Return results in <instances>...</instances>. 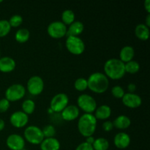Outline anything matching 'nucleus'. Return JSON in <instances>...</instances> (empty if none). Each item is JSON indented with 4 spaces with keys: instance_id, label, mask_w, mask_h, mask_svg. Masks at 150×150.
<instances>
[{
    "instance_id": "obj_9",
    "label": "nucleus",
    "mask_w": 150,
    "mask_h": 150,
    "mask_svg": "<svg viewBox=\"0 0 150 150\" xmlns=\"http://www.w3.org/2000/svg\"><path fill=\"white\" fill-rule=\"evenodd\" d=\"M69 98L65 93L54 95L50 102V108L54 113H61L68 105Z\"/></svg>"
},
{
    "instance_id": "obj_27",
    "label": "nucleus",
    "mask_w": 150,
    "mask_h": 150,
    "mask_svg": "<svg viewBox=\"0 0 150 150\" xmlns=\"http://www.w3.org/2000/svg\"><path fill=\"white\" fill-rule=\"evenodd\" d=\"M125 73L135 74L140 70V64L136 60H131L125 64Z\"/></svg>"
},
{
    "instance_id": "obj_38",
    "label": "nucleus",
    "mask_w": 150,
    "mask_h": 150,
    "mask_svg": "<svg viewBox=\"0 0 150 150\" xmlns=\"http://www.w3.org/2000/svg\"><path fill=\"white\" fill-rule=\"evenodd\" d=\"M95 138L93 137V136H89V137H86V142L87 144H89L90 145H92L93 144L94 142H95Z\"/></svg>"
},
{
    "instance_id": "obj_3",
    "label": "nucleus",
    "mask_w": 150,
    "mask_h": 150,
    "mask_svg": "<svg viewBox=\"0 0 150 150\" xmlns=\"http://www.w3.org/2000/svg\"><path fill=\"white\" fill-rule=\"evenodd\" d=\"M98 120L93 114H83L79 118L78 130L83 137L92 136L96 131Z\"/></svg>"
},
{
    "instance_id": "obj_15",
    "label": "nucleus",
    "mask_w": 150,
    "mask_h": 150,
    "mask_svg": "<svg viewBox=\"0 0 150 150\" xmlns=\"http://www.w3.org/2000/svg\"><path fill=\"white\" fill-rule=\"evenodd\" d=\"M130 136L125 132H120L114 138V144L118 149H126L130 144Z\"/></svg>"
},
{
    "instance_id": "obj_30",
    "label": "nucleus",
    "mask_w": 150,
    "mask_h": 150,
    "mask_svg": "<svg viewBox=\"0 0 150 150\" xmlns=\"http://www.w3.org/2000/svg\"><path fill=\"white\" fill-rule=\"evenodd\" d=\"M42 132L44 138H53L55 136L57 130H56L55 127L54 125H47L42 129Z\"/></svg>"
},
{
    "instance_id": "obj_18",
    "label": "nucleus",
    "mask_w": 150,
    "mask_h": 150,
    "mask_svg": "<svg viewBox=\"0 0 150 150\" xmlns=\"http://www.w3.org/2000/svg\"><path fill=\"white\" fill-rule=\"evenodd\" d=\"M40 146L41 150H59L61 147L59 141L55 137L45 138Z\"/></svg>"
},
{
    "instance_id": "obj_20",
    "label": "nucleus",
    "mask_w": 150,
    "mask_h": 150,
    "mask_svg": "<svg viewBox=\"0 0 150 150\" xmlns=\"http://www.w3.org/2000/svg\"><path fill=\"white\" fill-rule=\"evenodd\" d=\"M84 29V25L81 21H75L74 22L69 25L67 28V35L66 36H78L80 35Z\"/></svg>"
},
{
    "instance_id": "obj_7",
    "label": "nucleus",
    "mask_w": 150,
    "mask_h": 150,
    "mask_svg": "<svg viewBox=\"0 0 150 150\" xmlns=\"http://www.w3.org/2000/svg\"><path fill=\"white\" fill-rule=\"evenodd\" d=\"M26 89L21 83H14L7 88L5 98L9 102H16L21 100L25 96Z\"/></svg>"
},
{
    "instance_id": "obj_26",
    "label": "nucleus",
    "mask_w": 150,
    "mask_h": 150,
    "mask_svg": "<svg viewBox=\"0 0 150 150\" xmlns=\"http://www.w3.org/2000/svg\"><path fill=\"white\" fill-rule=\"evenodd\" d=\"M35 103L32 100L27 99L23 101L21 104L22 111L27 115L33 114L35 110Z\"/></svg>"
},
{
    "instance_id": "obj_25",
    "label": "nucleus",
    "mask_w": 150,
    "mask_h": 150,
    "mask_svg": "<svg viewBox=\"0 0 150 150\" xmlns=\"http://www.w3.org/2000/svg\"><path fill=\"white\" fill-rule=\"evenodd\" d=\"M62 21L63 23L66 25V26H69L73 22L75 21V18H76V16H75L74 12L72 10H64L62 13Z\"/></svg>"
},
{
    "instance_id": "obj_14",
    "label": "nucleus",
    "mask_w": 150,
    "mask_h": 150,
    "mask_svg": "<svg viewBox=\"0 0 150 150\" xmlns=\"http://www.w3.org/2000/svg\"><path fill=\"white\" fill-rule=\"evenodd\" d=\"M80 115V109L77 105H68L61 112V116L62 120L64 121L71 122L76 120Z\"/></svg>"
},
{
    "instance_id": "obj_43",
    "label": "nucleus",
    "mask_w": 150,
    "mask_h": 150,
    "mask_svg": "<svg viewBox=\"0 0 150 150\" xmlns=\"http://www.w3.org/2000/svg\"><path fill=\"white\" fill-rule=\"evenodd\" d=\"M0 57H1V52H0Z\"/></svg>"
},
{
    "instance_id": "obj_40",
    "label": "nucleus",
    "mask_w": 150,
    "mask_h": 150,
    "mask_svg": "<svg viewBox=\"0 0 150 150\" xmlns=\"http://www.w3.org/2000/svg\"><path fill=\"white\" fill-rule=\"evenodd\" d=\"M144 24L149 28V26H150V14H148L147 16H146V22H145Z\"/></svg>"
},
{
    "instance_id": "obj_17",
    "label": "nucleus",
    "mask_w": 150,
    "mask_h": 150,
    "mask_svg": "<svg viewBox=\"0 0 150 150\" xmlns=\"http://www.w3.org/2000/svg\"><path fill=\"white\" fill-rule=\"evenodd\" d=\"M111 113H112V111H111V107L109 105L103 104V105L97 107L94 112V116L97 120H107L111 117Z\"/></svg>"
},
{
    "instance_id": "obj_37",
    "label": "nucleus",
    "mask_w": 150,
    "mask_h": 150,
    "mask_svg": "<svg viewBox=\"0 0 150 150\" xmlns=\"http://www.w3.org/2000/svg\"><path fill=\"white\" fill-rule=\"evenodd\" d=\"M144 8L148 13V14H150V1L149 0H146L144 3Z\"/></svg>"
},
{
    "instance_id": "obj_29",
    "label": "nucleus",
    "mask_w": 150,
    "mask_h": 150,
    "mask_svg": "<svg viewBox=\"0 0 150 150\" xmlns=\"http://www.w3.org/2000/svg\"><path fill=\"white\" fill-rule=\"evenodd\" d=\"M74 87L79 92H83L88 89L87 79L85 78H78L74 82Z\"/></svg>"
},
{
    "instance_id": "obj_8",
    "label": "nucleus",
    "mask_w": 150,
    "mask_h": 150,
    "mask_svg": "<svg viewBox=\"0 0 150 150\" xmlns=\"http://www.w3.org/2000/svg\"><path fill=\"white\" fill-rule=\"evenodd\" d=\"M67 26L61 21H55L48 24L47 32L51 38L54 39H60L67 35Z\"/></svg>"
},
{
    "instance_id": "obj_39",
    "label": "nucleus",
    "mask_w": 150,
    "mask_h": 150,
    "mask_svg": "<svg viewBox=\"0 0 150 150\" xmlns=\"http://www.w3.org/2000/svg\"><path fill=\"white\" fill-rule=\"evenodd\" d=\"M4 127H5V122L2 119L0 118V132L4 130Z\"/></svg>"
},
{
    "instance_id": "obj_1",
    "label": "nucleus",
    "mask_w": 150,
    "mask_h": 150,
    "mask_svg": "<svg viewBox=\"0 0 150 150\" xmlns=\"http://www.w3.org/2000/svg\"><path fill=\"white\" fill-rule=\"evenodd\" d=\"M104 74L108 79L119 80L125 75V63L119 58H111L107 60L103 66Z\"/></svg>"
},
{
    "instance_id": "obj_32",
    "label": "nucleus",
    "mask_w": 150,
    "mask_h": 150,
    "mask_svg": "<svg viewBox=\"0 0 150 150\" xmlns=\"http://www.w3.org/2000/svg\"><path fill=\"white\" fill-rule=\"evenodd\" d=\"M111 95L114 97L115 98L117 99H122L125 94V89L122 86H120V85H116V86H113L111 88Z\"/></svg>"
},
{
    "instance_id": "obj_41",
    "label": "nucleus",
    "mask_w": 150,
    "mask_h": 150,
    "mask_svg": "<svg viewBox=\"0 0 150 150\" xmlns=\"http://www.w3.org/2000/svg\"><path fill=\"white\" fill-rule=\"evenodd\" d=\"M48 113H49V114H53V113H54V112H53L52 110H51V108H49V109H48Z\"/></svg>"
},
{
    "instance_id": "obj_10",
    "label": "nucleus",
    "mask_w": 150,
    "mask_h": 150,
    "mask_svg": "<svg viewBox=\"0 0 150 150\" xmlns=\"http://www.w3.org/2000/svg\"><path fill=\"white\" fill-rule=\"evenodd\" d=\"M45 86L43 79L39 76H31L26 83V89L29 94L34 96L40 95Z\"/></svg>"
},
{
    "instance_id": "obj_35",
    "label": "nucleus",
    "mask_w": 150,
    "mask_h": 150,
    "mask_svg": "<svg viewBox=\"0 0 150 150\" xmlns=\"http://www.w3.org/2000/svg\"><path fill=\"white\" fill-rule=\"evenodd\" d=\"M76 150H94V149L92 147V145L89 144L84 142L78 145L77 147L76 148Z\"/></svg>"
},
{
    "instance_id": "obj_19",
    "label": "nucleus",
    "mask_w": 150,
    "mask_h": 150,
    "mask_svg": "<svg viewBox=\"0 0 150 150\" xmlns=\"http://www.w3.org/2000/svg\"><path fill=\"white\" fill-rule=\"evenodd\" d=\"M135 56V50L131 45H125L122 47L120 52V59L125 64L133 60Z\"/></svg>"
},
{
    "instance_id": "obj_33",
    "label": "nucleus",
    "mask_w": 150,
    "mask_h": 150,
    "mask_svg": "<svg viewBox=\"0 0 150 150\" xmlns=\"http://www.w3.org/2000/svg\"><path fill=\"white\" fill-rule=\"evenodd\" d=\"M10 102H9L5 98L0 100V113H4L10 108Z\"/></svg>"
},
{
    "instance_id": "obj_4",
    "label": "nucleus",
    "mask_w": 150,
    "mask_h": 150,
    "mask_svg": "<svg viewBox=\"0 0 150 150\" xmlns=\"http://www.w3.org/2000/svg\"><path fill=\"white\" fill-rule=\"evenodd\" d=\"M77 106L84 114H93L98 107L97 101L92 95L81 94L77 98Z\"/></svg>"
},
{
    "instance_id": "obj_21",
    "label": "nucleus",
    "mask_w": 150,
    "mask_h": 150,
    "mask_svg": "<svg viewBox=\"0 0 150 150\" xmlns=\"http://www.w3.org/2000/svg\"><path fill=\"white\" fill-rule=\"evenodd\" d=\"M114 127L118 130H125L131 125V120L126 115H120L113 122Z\"/></svg>"
},
{
    "instance_id": "obj_36",
    "label": "nucleus",
    "mask_w": 150,
    "mask_h": 150,
    "mask_svg": "<svg viewBox=\"0 0 150 150\" xmlns=\"http://www.w3.org/2000/svg\"><path fill=\"white\" fill-rule=\"evenodd\" d=\"M136 89V85L134 83H130L127 85V90L130 93H134Z\"/></svg>"
},
{
    "instance_id": "obj_31",
    "label": "nucleus",
    "mask_w": 150,
    "mask_h": 150,
    "mask_svg": "<svg viewBox=\"0 0 150 150\" xmlns=\"http://www.w3.org/2000/svg\"><path fill=\"white\" fill-rule=\"evenodd\" d=\"M23 17L21 15L15 14L12 16L8 20L11 27H18L23 23Z\"/></svg>"
},
{
    "instance_id": "obj_6",
    "label": "nucleus",
    "mask_w": 150,
    "mask_h": 150,
    "mask_svg": "<svg viewBox=\"0 0 150 150\" xmlns=\"http://www.w3.org/2000/svg\"><path fill=\"white\" fill-rule=\"evenodd\" d=\"M65 46L67 51L73 55H81L85 51V43L83 40L78 36L67 37Z\"/></svg>"
},
{
    "instance_id": "obj_28",
    "label": "nucleus",
    "mask_w": 150,
    "mask_h": 150,
    "mask_svg": "<svg viewBox=\"0 0 150 150\" xmlns=\"http://www.w3.org/2000/svg\"><path fill=\"white\" fill-rule=\"evenodd\" d=\"M11 26L8 20L1 19L0 20V38L6 37L11 30Z\"/></svg>"
},
{
    "instance_id": "obj_5",
    "label": "nucleus",
    "mask_w": 150,
    "mask_h": 150,
    "mask_svg": "<svg viewBox=\"0 0 150 150\" xmlns=\"http://www.w3.org/2000/svg\"><path fill=\"white\" fill-rule=\"evenodd\" d=\"M23 138L25 141L34 145L40 144L44 138L42 129L36 125H29L23 131Z\"/></svg>"
},
{
    "instance_id": "obj_13",
    "label": "nucleus",
    "mask_w": 150,
    "mask_h": 150,
    "mask_svg": "<svg viewBox=\"0 0 150 150\" xmlns=\"http://www.w3.org/2000/svg\"><path fill=\"white\" fill-rule=\"evenodd\" d=\"M122 102L127 108H137L142 105V99L137 94L127 92L122 98Z\"/></svg>"
},
{
    "instance_id": "obj_22",
    "label": "nucleus",
    "mask_w": 150,
    "mask_h": 150,
    "mask_svg": "<svg viewBox=\"0 0 150 150\" xmlns=\"http://www.w3.org/2000/svg\"><path fill=\"white\" fill-rule=\"evenodd\" d=\"M135 35L141 40H147L149 37V28L144 23H139L135 28Z\"/></svg>"
},
{
    "instance_id": "obj_24",
    "label": "nucleus",
    "mask_w": 150,
    "mask_h": 150,
    "mask_svg": "<svg viewBox=\"0 0 150 150\" xmlns=\"http://www.w3.org/2000/svg\"><path fill=\"white\" fill-rule=\"evenodd\" d=\"M109 142L103 137L95 139L92 147L94 150H108L109 149Z\"/></svg>"
},
{
    "instance_id": "obj_11",
    "label": "nucleus",
    "mask_w": 150,
    "mask_h": 150,
    "mask_svg": "<svg viewBox=\"0 0 150 150\" xmlns=\"http://www.w3.org/2000/svg\"><path fill=\"white\" fill-rule=\"evenodd\" d=\"M25 142L23 136L18 133H13L7 136L6 145L10 150H22L25 147Z\"/></svg>"
},
{
    "instance_id": "obj_2",
    "label": "nucleus",
    "mask_w": 150,
    "mask_h": 150,
    "mask_svg": "<svg viewBox=\"0 0 150 150\" xmlns=\"http://www.w3.org/2000/svg\"><path fill=\"white\" fill-rule=\"evenodd\" d=\"M88 89L94 93L103 94L109 87V79L101 72H95L87 79Z\"/></svg>"
},
{
    "instance_id": "obj_12",
    "label": "nucleus",
    "mask_w": 150,
    "mask_h": 150,
    "mask_svg": "<svg viewBox=\"0 0 150 150\" xmlns=\"http://www.w3.org/2000/svg\"><path fill=\"white\" fill-rule=\"evenodd\" d=\"M10 122L16 128L24 127L29 122V115L22 111H15L10 115Z\"/></svg>"
},
{
    "instance_id": "obj_23",
    "label": "nucleus",
    "mask_w": 150,
    "mask_h": 150,
    "mask_svg": "<svg viewBox=\"0 0 150 150\" xmlns=\"http://www.w3.org/2000/svg\"><path fill=\"white\" fill-rule=\"evenodd\" d=\"M30 38V32L26 28H20L15 34V39L19 43H24L29 40Z\"/></svg>"
},
{
    "instance_id": "obj_42",
    "label": "nucleus",
    "mask_w": 150,
    "mask_h": 150,
    "mask_svg": "<svg viewBox=\"0 0 150 150\" xmlns=\"http://www.w3.org/2000/svg\"><path fill=\"white\" fill-rule=\"evenodd\" d=\"M2 1H3L2 0H0V2H2Z\"/></svg>"
},
{
    "instance_id": "obj_16",
    "label": "nucleus",
    "mask_w": 150,
    "mask_h": 150,
    "mask_svg": "<svg viewBox=\"0 0 150 150\" xmlns=\"http://www.w3.org/2000/svg\"><path fill=\"white\" fill-rule=\"evenodd\" d=\"M16 67L14 59L10 57H0V72L4 73L13 71Z\"/></svg>"
},
{
    "instance_id": "obj_34",
    "label": "nucleus",
    "mask_w": 150,
    "mask_h": 150,
    "mask_svg": "<svg viewBox=\"0 0 150 150\" xmlns=\"http://www.w3.org/2000/svg\"><path fill=\"white\" fill-rule=\"evenodd\" d=\"M102 127L104 131L105 132H110L114 129V125H113V122L109 121V120H106L104 122L102 125Z\"/></svg>"
}]
</instances>
